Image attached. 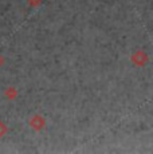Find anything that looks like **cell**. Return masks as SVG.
I'll return each instance as SVG.
<instances>
[{
  "instance_id": "3",
  "label": "cell",
  "mask_w": 153,
  "mask_h": 154,
  "mask_svg": "<svg viewBox=\"0 0 153 154\" xmlns=\"http://www.w3.org/2000/svg\"><path fill=\"white\" fill-rule=\"evenodd\" d=\"M4 95H5V98L7 99L14 100L17 97V91H16L15 87H7L5 88V91H4Z\"/></svg>"
},
{
  "instance_id": "2",
  "label": "cell",
  "mask_w": 153,
  "mask_h": 154,
  "mask_svg": "<svg viewBox=\"0 0 153 154\" xmlns=\"http://www.w3.org/2000/svg\"><path fill=\"white\" fill-rule=\"evenodd\" d=\"M30 126L32 127V129H35V130H42L43 127L46 126V119L42 117V115H39V114H36V115H34V117L30 119Z\"/></svg>"
},
{
  "instance_id": "5",
  "label": "cell",
  "mask_w": 153,
  "mask_h": 154,
  "mask_svg": "<svg viewBox=\"0 0 153 154\" xmlns=\"http://www.w3.org/2000/svg\"><path fill=\"white\" fill-rule=\"evenodd\" d=\"M27 2L31 7H36V5H39L40 3H42V0H27Z\"/></svg>"
},
{
  "instance_id": "6",
  "label": "cell",
  "mask_w": 153,
  "mask_h": 154,
  "mask_svg": "<svg viewBox=\"0 0 153 154\" xmlns=\"http://www.w3.org/2000/svg\"><path fill=\"white\" fill-rule=\"evenodd\" d=\"M4 64V58H3V55H0V67Z\"/></svg>"
},
{
  "instance_id": "4",
  "label": "cell",
  "mask_w": 153,
  "mask_h": 154,
  "mask_svg": "<svg viewBox=\"0 0 153 154\" xmlns=\"http://www.w3.org/2000/svg\"><path fill=\"white\" fill-rule=\"evenodd\" d=\"M7 131H8L7 125H5L4 122H2V121H0V138H2L3 135H5V134H7Z\"/></svg>"
},
{
  "instance_id": "1",
  "label": "cell",
  "mask_w": 153,
  "mask_h": 154,
  "mask_svg": "<svg viewBox=\"0 0 153 154\" xmlns=\"http://www.w3.org/2000/svg\"><path fill=\"white\" fill-rule=\"evenodd\" d=\"M130 60L133 62L136 66L142 67V66H145V64L149 62V56L146 55L144 51H136L133 55L130 56Z\"/></svg>"
}]
</instances>
